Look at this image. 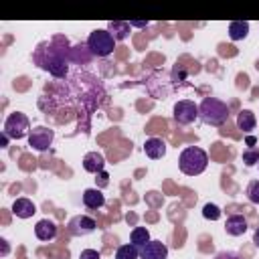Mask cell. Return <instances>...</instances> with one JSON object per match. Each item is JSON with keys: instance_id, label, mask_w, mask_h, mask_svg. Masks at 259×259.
I'll return each instance as SVG.
<instances>
[{"instance_id": "8992f818", "label": "cell", "mask_w": 259, "mask_h": 259, "mask_svg": "<svg viewBox=\"0 0 259 259\" xmlns=\"http://www.w3.org/2000/svg\"><path fill=\"white\" fill-rule=\"evenodd\" d=\"M174 121L180 125H190L196 117H198V105L190 99H180L174 105V113H172Z\"/></svg>"}, {"instance_id": "e0dca14e", "label": "cell", "mask_w": 259, "mask_h": 259, "mask_svg": "<svg viewBox=\"0 0 259 259\" xmlns=\"http://www.w3.org/2000/svg\"><path fill=\"white\" fill-rule=\"evenodd\" d=\"M249 34V22L245 20H233L229 24V36L231 40H243Z\"/></svg>"}, {"instance_id": "603a6c76", "label": "cell", "mask_w": 259, "mask_h": 259, "mask_svg": "<svg viewBox=\"0 0 259 259\" xmlns=\"http://www.w3.org/2000/svg\"><path fill=\"white\" fill-rule=\"evenodd\" d=\"M243 162H245L247 166H255V164H259V150H257V148H249V150H245V152H243Z\"/></svg>"}, {"instance_id": "484cf974", "label": "cell", "mask_w": 259, "mask_h": 259, "mask_svg": "<svg viewBox=\"0 0 259 259\" xmlns=\"http://www.w3.org/2000/svg\"><path fill=\"white\" fill-rule=\"evenodd\" d=\"M79 259H101V253L95 251V249H83L81 255H79Z\"/></svg>"}, {"instance_id": "4dcf8cb0", "label": "cell", "mask_w": 259, "mask_h": 259, "mask_svg": "<svg viewBox=\"0 0 259 259\" xmlns=\"http://www.w3.org/2000/svg\"><path fill=\"white\" fill-rule=\"evenodd\" d=\"M253 243H255V247L259 249V227H257L255 233H253Z\"/></svg>"}, {"instance_id": "ba28073f", "label": "cell", "mask_w": 259, "mask_h": 259, "mask_svg": "<svg viewBox=\"0 0 259 259\" xmlns=\"http://www.w3.org/2000/svg\"><path fill=\"white\" fill-rule=\"evenodd\" d=\"M95 227H97V223L91 217H87V214H77V217H73L69 221V233L75 235V237L89 235V233L95 231Z\"/></svg>"}, {"instance_id": "1f68e13d", "label": "cell", "mask_w": 259, "mask_h": 259, "mask_svg": "<svg viewBox=\"0 0 259 259\" xmlns=\"http://www.w3.org/2000/svg\"><path fill=\"white\" fill-rule=\"evenodd\" d=\"M0 243H2V255H8V243H6V239H2Z\"/></svg>"}, {"instance_id": "9a60e30c", "label": "cell", "mask_w": 259, "mask_h": 259, "mask_svg": "<svg viewBox=\"0 0 259 259\" xmlns=\"http://www.w3.org/2000/svg\"><path fill=\"white\" fill-rule=\"evenodd\" d=\"M83 204L87 208H101L105 204V196L101 194V188H87L83 192Z\"/></svg>"}, {"instance_id": "ac0fdd59", "label": "cell", "mask_w": 259, "mask_h": 259, "mask_svg": "<svg viewBox=\"0 0 259 259\" xmlns=\"http://www.w3.org/2000/svg\"><path fill=\"white\" fill-rule=\"evenodd\" d=\"M91 57H93V53L89 51V47L77 45V47L69 49V59H71L73 63H89Z\"/></svg>"}, {"instance_id": "ffe728a7", "label": "cell", "mask_w": 259, "mask_h": 259, "mask_svg": "<svg viewBox=\"0 0 259 259\" xmlns=\"http://www.w3.org/2000/svg\"><path fill=\"white\" fill-rule=\"evenodd\" d=\"M130 239H132V243H134L136 247H144L146 243H150V233H148L146 227H136V229L132 231Z\"/></svg>"}, {"instance_id": "d4e9b609", "label": "cell", "mask_w": 259, "mask_h": 259, "mask_svg": "<svg viewBox=\"0 0 259 259\" xmlns=\"http://www.w3.org/2000/svg\"><path fill=\"white\" fill-rule=\"evenodd\" d=\"M95 176H97V178H95V182H97V188H105V186L109 184V174H107L105 170L97 172Z\"/></svg>"}, {"instance_id": "d6986e66", "label": "cell", "mask_w": 259, "mask_h": 259, "mask_svg": "<svg viewBox=\"0 0 259 259\" xmlns=\"http://www.w3.org/2000/svg\"><path fill=\"white\" fill-rule=\"evenodd\" d=\"M107 30L111 32V36H113L115 40H123V38H127V34H130V22H123V20L109 22V28H107Z\"/></svg>"}, {"instance_id": "2e32d148", "label": "cell", "mask_w": 259, "mask_h": 259, "mask_svg": "<svg viewBox=\"0 0 259 259\" xmlns=\"http://www.w3.org/2000/svg\"><path fill=\"white\" fill-rule=\"evenodd\" d=\"M257 125V119H255V113L251 109H241L239 115H237V127L245 134H249L251 130H255Z\"/></svg>"}, {"instance_id": "83f0119b", "label": "cell", "mask_w": 259, "mask_h": 259, "mask_svg": "<svg viewBox=\"0 0 259 259\" xmlns=\"http://www.w3.org/2000/svg\"><path fill=\"white\" fill-rule=\"evenodd\" d=\"M214 259H239L237 255H233V253H219Z\"/></svg>"}, {"instance_id": "f1b7e54d", "label": "cell", "mask_w": 259, "mask_h": 259, "mask_svg": "<svg viewBox=\"0 0 259 259\" xmlns=\"http://www.w3.org/2000/svg\"><path fill=\"white\" fill-rule=\"evenodd\" d=\"M245 142H247V146H249V148H253V146L257 144V138H255V136H247V140H245Z\"/></svg>"}, {"instance_id": "6da1fadb", "label": "cell", "mask_w": 259, "mask_h": 259, "mask_svg": "<svg viewBox=\"0 0 259 259\" xmlns=\"http://www.w3.org/2000/svg\"><path fill=\"white\" fill-rule=\"evenodd\" d=\"M178 166H180V172L186 174V176H198L206 170L208 166V156L202 148H196V146H188L180 152L178 156Z\"/></svg>"}, {"instance_id": "44dd1931", "label": "cell", "mask_w": 259, "mask_h": 259, "mask_svg": "<svg viewBox=\"0 0 259 259\" xmlns=\"http://www.w3.org/2000/svg\"><path fill=\"white\" fill-rule=\"evenodd\" d=\"M138 257H140V249H138L134 243L121 245V247H117V251H115V259H138Z\"/></svg>"}, {"instance_id": "30bf717a", "label": "cell", "mask_w": 259, "mask_h": 259, "mask_svg": "<svg viewBox=\"0 0 259 259\" xmlns=\"http://www.w3.org/2000/svg\"><path fill=\"white\" fill-rule=\"evenodd\" d=\"M34 235L40 241H53L57 237V225L51 219H42L34 225Z\"/></svg>"}, {"instance_id": "3957f363", "label": "cell", "mask_w": 259, "mask_h": 259, "mask_svg": "<svg viewBox=\"0 0 259 259\" xmlns=\"http://www.w3.org/2000/svg\"><path fill=\"white\" fill-rule=\"evenodd\" d=\"M32 59H34L42 69L51 71L55 77H65V75H67L65 57H63V55L59 53V49H55V47H49V49L38 47Z\"/></svg>"}, {"instance_id": "7c38bea8", "label": "cell", "mask_w": 259, "mask_h": 259, "mask_svg": "<svg viewBox=\"0 0 259 259\" xmlns=\"http://www.w3.org/2000/svg\"><path fill=\"white\" fill-rule=\"evenodd\" d=\"M225 231H227V235H231V237L243 235V233L247 231V219H245L243 214H231V217L227 219V223H225Z\"/></svg>"}, {"instance_id": "52a82bcc", "label": "cell", "mask_w": 259, "mask_h": 259, "mask_svg": "<svg viewBox=\"0 0 259 259\" xmlns=\"http://www.w3.org/2000/svg\"><path fill=\"white\" fill-rule=\"evenodd\" d=\"M53 138H55V132H53L51 127L36 125V127H32L30 134H28V144L32 146V150L45 152V150H49V146L53 144Z\"/></svg>"}, {"instance_id": "5b68a950", "label": "cell", "mask_w": 259, "mask_h": 259, "mask_svg": "<svg viewBox=\"0 0 259 259\" xmlns=\"http://www.w3.org/2000/svg\"><path fill=\"white\" fill-rule=\"evenodd\" d=\"M2 132H4L8 138H12V140H20V138H24L26 134H30V121H28V117H26L24 113L14 111V113H10V115L6 117Z\"/></svg>"}, {"instance_id": "f546056e", "label": "cell", "mask_w": 259, "mask_h": 259, "mask_svg": "<svg viewBox=\"0 0 259 259\" xmlns=\"http://www.w3.org/2000/svg\"><path fill=\"white\" fill-rule=\"evenodd\" d=\"M8 140H10V138L2 132V136H0V144H2V148H6V146H8Z\"/></svg>"}, {"instance_id": "9c48e42d", "label": "cell", "mask_w": 259, "mask_h": 259, "mask_svg": "<svg viewBox=\"0 0 259 259\" xmlns=\"http://www.w3.org/2000/svg\"><path fill=\"white\" fill-rule=\"evenodd\" d=\"M142 259H168V247L162 241H150L140 251Z\"/></svg>"}, {"instance_id": "4fadbf2b", "label": "cell", "mask_w": 259, "mask_h": 259, "mask_svg": "<svg viewBox=\"0 0 259 259\" xmlns=\"http://www.w3.org/2000/svg\"><path fill=\"white\" fill-rule=\"evenodd\" d=\"M105 166V158L99 154V152H89L83 156V170L85 172H91V174H97L101 172Z\"/></svg>"}, {"instance_id": "7402d4cb", "label": "cell", "mask_w": 259, "mask_h": 259, "mask_svg": "<svg viewBox=\"0 0 259 259\" xmlns=\"http://www.w3.org/2000/svg\"><path fill=\"white\" fill-rule=\"evenodd\" d=\"M202 217L208 219V221H219L221 219V208L217 204H212V202H206L202 206Z\"/></svg>"}, {"instance_id": "8fae6325", "label": "cell", "mask_w": 259, "mask_h": 259, "mask_svg": "<svg viewBox=\"0 0 259 259\" xmlns=\"http://www.w3.org/2000/svg\"><path fill=\"white\" fill-rule=\"evenodd\" d=\"M144 152L148 158L152 160H160L166 156V144L160 140V138H148L146 144H144Z\"/></svg>"}, {"instance_id": "5bb4252c", "label": "cell", "mask_w": 259, "mask_h": 259, "mask_svg": "<svg viewBox=\"0 0 259 259\" xmlns=\"http://www.w3.org/2000/svg\"><path fill=\"white\" fill-rule=\"evenodd\" d=\"M12 212H14L18 219H28V217H32V214L36 212V206H34V202L28 200V198H16L14 204H12Z\"/></svg>"}, {"instance_id": "cb8c5ba5", "label": "cell", "mask_w": 259, "mask_h": 259, "mask_svg": "<svg viewBox=\"0 0 259 259\" xmlns=\"http://www.w3.org/2000/svg\"><path fill=\"white\" fill-rule=\"evenodd\" d=\"M247 198L253 204H259V180L249 182V186H247Z\"/></svg>"}, {"instance_id": "4316f807", "label": "cell", "mask_w": 259, "mask_h": 259, "mask_svg": "<svg viewBox=\"0 0 259 259\" xmlns=\"http://www.w3.org/2000/svg\"><path fill=\"white\" fill-rule=\"evenodd\" d=\"M130 26H138V28H146L148 26V20H132Z\"/></svg>"}, {"instance_id": "7a4b0ae2", "label": "cell", "mask_w": 259, "mask_h": 259, "mask_svg": "<svg viewBox=\"0 0 259 259\" xmlns=\"http://www.w3.org/2000/svg\"><path fill=\"white\" fill-rule=\"evenodd\" d=\"M198 117L208 125H223L229 119V105L217 97H204L198 105Z\"/></svg>"}, {"instance_id": "277c9868", "label": "cell", "mask_w": 259, "mask_h": 259, "mask_svg": "<svg viewBox=\"0 0 259 259\" xmlns=\"http://www.w3.org/2000/svg\"><path fill=\"white\" fill-rule=\"evenodd\" d=\"M87 47H89V51H91L95 57H107V55H111L113 49H115V38L111 36L109 30L97 28V30H93V32L89 34Z\"/></svg>"}]
</instances>
